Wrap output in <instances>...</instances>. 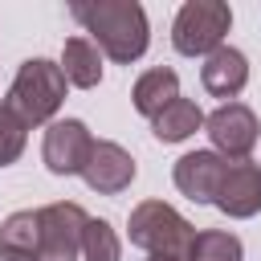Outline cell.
<instances>
[{
	"label": "cell",
	"instance_id": "1",
	"mask_svg": "<svg viewBox=\"0 0 261 261\" xmlns=\"http://www.w3.org/2000/svg\"><path fill=\"white\" fill-rule=\"evenodd\" d=\"M69 16L90 33V41L102 49V57L130 65L151 45V24L139 0H73Z\"/></svg>",
	"mask_w": 261,
	"mask_h": 261
},
{
	"label": "cell",
	"instance_id": "2",
	"mask_svg": "<svg viewBox=\"0 0 261 261\" xmlns=\"http://www.w3.org/2000/svg\"><path fill=\"white\" fill-rule=\"evenodd\" d=\"M65 90H69V82L57 61L29 57V61H20L0 106L8 114H16L24 126H49V122H57V110L65 106Z\"/></svg>",
	"mask_w": 261,
	"mask_h": 261
},
{
	"label": "cell",
	"instance_id": "3",
	"mask_svg": "<svg viewBox=\"0 0 261 261\" xmlns=\"http://www.w3.org/2000/svg\"><path fill=\"white\" fill-rule=\"evenodd\" d=\"M126 237L135 249H143L147 257H184L188 261V249L196 241V228L188 216H179L171 204L163 200H143L130 208V220H126Z\"/></svg>",
	"mask_w": 261,
	"mask_h": 261
},
{
	"label": "cell",
	"instance_id": "4",
	"mask_svg": "<svg viewBox=\"0 0 261 261\" xmlns=\"http://www.w3.org/2000/svg\"><path fill=\"white\" fill-rule=\"evenodd\" d=\"M232 29V8L224 0H188L171 20V45L184 57H208L224 45Z\"/></svg>",
	"mask_w": 261,
	"mask_h": 261
},
{
	"label": "cell",
	"instance_id": "5",
	"mask_svg": "<svg viewBox=\"0 0 261 261\" xmlns=\"http://www.w3.org/2000/svg\"><path fill=\"white\" fill-rule=\"evenodd\" d=\"M37 216H41L37 261H77L82 257V232L90 224L86 208L73 200H53V204L37 208Z\"/></svg>",
	"mask_w": 261,
	"mask_h": 261
},
{
	"label": "cell",
	"instance_id": "6",
	"mask_svg": "<svg viewBox=\"0 0 261 261\" xmlns=\"http://www.w3.org/2000/svg\"><path fill=\"white\" fill-rule=\"evenodd\" d=\"M204 130L212 139V151L224 159V163H237V159H249L257 139H261V122L253 114V106L245 102H220L208 118H204Z\"/></svg>",
	"mask_w": 261,
	"mask_h": 261
},
{
	"label": "cell",
	"instance_id": "7",
	"mask_svg": "<svg viewBox=\"0 0 261 261\" xmlns=\"http://www.w3.org/2000/svg\"><path fill=\"white\" fill-rule=\"evenodd\" d=\"M90 151H94V135L82 118H57V122L45 126L41 159L53 175H82Z\"/></svg>",
	"mask_w": 261,
	"mask_h": 261
},
{
	"label": "cell",
	"instance_id": "8",
	"mask_svg": "<svg viewBox=\"0 0 261 261\" xmlns=\"http://www.w3.org/2000/svg\"><path fill=\"white\" fill-rule=\"evenodd\" d=\"M135 171H139V167H135L130 151H126L122 143H114V139H94V151H90V159H86V167H82V179H86V188L98 192V196H118V192L130 188Z\"/></svg>",
	"mask_w": 261,
	"mask_h": 261
},
{
	"label": "cell",
	"instance_id": "9",
	"mask_svg": "<svg viewBox=\"0 0 261 261\" xmlns=\"http://www.w3.org/2000/svg\"><path fill=\"white\" fill-rule=\"evenodd\" d=\"M224 159L208 147V151H188V155H179L175 159V167H171V179H175V188L188 196V200H196V204H216V196H220V184H224Z\"/></svg>",
	"mask_w": 261,
	"mask_h": 261
},
{
	"label": "cell",
	"instance_id": "10",
	"mask_svg": "<svg viewBox=\"0 0 261 261\" xmlns=\"http://www.w3.org/2000/svg\"><path fill=\"white\" fill-rule=\"evenodd\" d=\"M216 208L228 220H249L261 212V163L253 159H237L224 167V184L216 196Z\"/></svg>",
	"mask_w": 261,
	"mask_h": 261
},
{
	"label": "cell",
	"instance_id": "11",
	"mask_svg": "<svg viewBox=\"0 0 261 261\" xmlns=\"http://www.w3.org/2000/svg\"><path fill=\"white\" fill-rule=\"evenodd\" d=\"M200 82H204V90H208L212 98L232 102V98L249 86V57H245L241 49H232V45H220L216 53L204 57V65H200Z\"/></svg>",
	"mask_w": 261,
	"mask_h": 261
},
{
	"label": "cell",
	"instance_id": "12",
	"mask_svg": "<svg viewBox=\"0 0 261 261\" xmlns=\"http://www.w3.org/2000/svg\"><path fill=\"white\" fill-rule=\"evenodd\" d=\"M179 98V73L171 69V65H155V69H147V73H139L135 77V86H130V106L151 122L163 106H171Z\"/></svg>",
	"mask_w": 261,
	"mask_h": 261
},
{
	"label": "cell",
	"instance_id": "13",
	"mask_svg": "<svg viewBox=\"0 0 261 261\" xmlns=\"http://www.w3.org/2000/svg\"><path fill=\"white\" fill-rule=\"evenodd\" d=\"M57 65H61L65 82L77 86V90H94L102 82V49L90 37H69L61 45V61Z\"/></svg>",
	"mask_w": 261,
	"mask_h": 261
},
{
	"label": "cell",
	"instance_id": "14",
	"mask_svg": "<svg viewBox=\"0 0 261 261\" xmlns=\"http://www.w3.org/2000/svg\"><path fill=\"white\" fill-rule=\"evenodd\" d=\"M204 110L192 102V98H175L171 106H163L155 118H151V135L159 139V143H184V139H192L196 130H204Z\"/></svg>",
	"mask_w": 261,
	"mask_h": 261
},
{
	"label": "cell",
	"instance_id": "15",
	"mask_svg": "<svg viewBox=\"0 0 261 261\" xmlns=\"http://www.w3.org/2000/svg\"><path fill=\"white\" fill-rule=\"evenodd\" d=\"M188 261H245V245L228 228H204V232H196Z\"/></svg>",
	"mask_w": 261,
	"mask_h": 261
},
{
	"label": "cell",
	"instance_id": "16",
	"mask_svg": "<svg viewBox=\"0 0 261 261\" xmlns=\"http://www.w3.org/2000/svg\"><path fill=\"white\" fill-rule=\"evenodd\" d=\"M37 245H41V216H37V208H20V212L4 216V224H0V249L37 253Z\"/></svg>",
	"mask_w": 261,
	"mask_h": 261
},
{
	"label": "cell",
	"instance_id": "17",
	"mask_svg": "<svg viewBox=\"0 0 261 261\" xmlns=\"http://www.w3.org/2000/svg\"><path fill=\"white\" fill-rule=\"evenodd\" d=\"M118 257H122V241H118L114 224L102 216H90V224L82 232V261H118Z\"/></svg>",
	"mask_w": 261,
	"mask_h": 261
},
{
	"label": "cell",
	"instance_id": "18",
	"mask_svg": "<svg viewBox=\"0 0 261 261\" xmlns=\"http://www.w3.org/2000/svg\"><path fill=\"white\" fill-rule=\"evenodd\" d=\"M24 143H29V126L0 106V167L16 163V159L24 155Z\"/></svg>",
	"mask_w": 261,
	"mask_h": 261
},
{
	"label": "cell",
	"instance_id": "19",
	"mask_svg": "<svg viewBox=\"0 0 261 261\" xmlns=\"http://www.w3.org/2000/svg\"><path fill=\"white\" fill-rule=\"evenodd\" d=\"M0 261H37V253H20V249H0Z\"/></svg>",
	"mask_w": 261,
	"mask_h": 261
},
{
	"label": "cell",
	"instance_id": "20",
	"mask_svg": "<svg viewBox=\"0 0 261 261\" xmlns=\"http://www.w3.org/2000/svg\"><path fill=\"white\" fill-rule=\"evenodd\" d=\"M147 261H184V257H147Z\"/></svg>",
	"mask_w": 261,
	"mask_h": 261
}]
</instances>
